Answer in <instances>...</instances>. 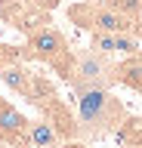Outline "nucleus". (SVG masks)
<instances>
[{
  "label": "nucleus",
  "mask_w": 142,
  "mask_h": 148,
  "mask_svg": "<svg viewBox=\"0 0 142 148\" xmlns=\"http://www.w3.org/2000/svg\"><path fill=\"white\" fill-rule=\"evenodd\" d=\"M65 83L71 90H77V86L111 90L117 83V77H114V59L96 53V49H77V53H71V68H68Z\"/></svg>",
  "instance_id": "nucleus-3"
},
{
  "label": "nucleus",
  "mask_w": 142,
  "mask_h": 148,
  "mask_svg": "<svg viewBox=\"0 0 142 148\" xmlns=\"http://www.w3.org/2000/svg\"><path fill=\"white\" fill-rule=\"evenodd\" d=\"M136 148H142V145H136Z\"/></svg>",
  "instance_id": "nucleus-12"
},
{
  "label": "nucleus",
  "mask_w": 142,
  "mask_h": 148,
  "mask_svg": "<svg viewBox=\"0 0 142 148\" xmlns=\"http://www.w3.org/2000/svg\"><path fill=\"white\" fill-rule=\"evenodd\" d=\"M74 96H77V133H80V139L114 136V130L127 117V108L114 99L111 90L77 86Z\"/></svg>",
  "instance_id": "nucleus-1"
},
{
  "label": "nucleus",
  "mask_w": 142,
  "mask_h": 148,
  "mask_svg": "<svg viewBox=\"0 0 142 148\" xmlns=\"http://www.w3.org/2000/svg\"><path fill=\"white\" fill-rule=\"evenodd\" d=\"M71 53H74V49L68 46V40L62 37V31H56L53 25H43V28H34L31 34H25L22 62H25V59L43 62V65H49V68L65 80L68 68H71Z\"/></svg>",
  "instance_id": "nucleus-2"
},
{
  "label": "nucleus",
  "mask_w": 142,
  "mask_h": 148,
  "mask_svg": "<svg viewBox=\"0 0 142 148\" xmlns=\"http://www.w3.org/2000/svg\"><path fill=\"white\" fill-rule=\"evenodd\" d=\"M12 62H22V46H10V43H0V68H6Z\"/></svg>",
  "instance_id": "nucleus-10"
},
{
  "label": "nucleus",
  "mask_w": 142,
  "mask_h": 148,
  "mask_svg": "<svg viewBox=\"0 0 142 148\" xmlns=\"http://www.w3.org/2000/svg\"><path fill=\"white\" fill-rule=\"evenodd\" d=\"M0 18H3L6 25L25 31V34H31L34 28L49 25V12L31 6L28 0H0Z\"/></svg>",
  "instance_id": "nucleus-5"
},
{
  "label": "nucleus",
  "mask_w": 142,
  "mask_h": 148,
  "mask_svg": "<svg viewBox=\"0 0 142 148\" xmlns=\"http://www.w3.org/2000/svg\"><path fill=\"white\" fill-rule=\"evenodd\" d=\"M68 18L84 31H108V34H133L139 18H127L108 3H71Z\"/></svg>",
  "instance_id": "nucleus-4"
},
{
  "label": "nucleus",
  "mask_w": 142,
  "mask_h": 148,
  "mask_svg": "<svg viewBox=\"0 0 142 148\" xmlns=\"http://www.w3.org/2000/svg\"><path fill=\"white\" fill-rule=\"evenodd\" d=\"M105 3L127 18H142V0H105Z\"/></svg>",
  "instance_id": "nucleus-9"
},
{
  "label": "nucleus",
  "mask_w": 142,
  "mask_h": 148,
  "mask_svg": "<svg viewBox=\"0 0 142 148\" xmlns=\"http://www.w3.org/2000/svg\"><path fill=\"white\" fill-rule=\"evenodd\" d=\"M114 139L121 142L123 148H136V145H142V117H127L121 120V127L114 130Z\"/></svg>",
  "instance_id": "nucleus-8"
},
{
  "label": "nucleus",
  "mask_w": 142,
  "mask_h": 148,
  "mask_svg": "<svg viewBox=\"0 0 142 148\" xmlns=\"http://www.w3.org/2000/svg\"><path fill=\"white\" fill-rule=\"evenodd\" d=\"M31 6H37V9H43V12H49V9H56L59 6V0H28Z\"/></svg>",
  "instance_id": "nucleus-11"
},
{
  "label": "nucleus",
  "mask_w": 142,
  "mask_h": 148,
  "mask_svg": "<svg viewBox=\"0 0 142 148\" xmlns=\"http://www.w3.org/2000/svg\"><path fill=\"white\" fill-rule=\"evenodd\" d=\"M62 145V136L59 130L49 123L47 117L28 120V133H25V148H59Z\"/></svg>",
  "instance_id": "nucleus-6"
},
{
  "label": "nucleus",
  "mask_w": 142,
  "mask_h": 148,
  "mask_svg": "<svg viewBox=\"0 0 142 148\" xmlns=\"http://www.w3.org/2000/svg\"><path fill=\"white\" fill-rule=\"evenodd\" d=\"M0 80H3V86H6L12 96L31 102V71L22 62H12V65H6V68H0Z\"/></svg>",
  "instance_id": "nucleus-7"
}]
</instances>
